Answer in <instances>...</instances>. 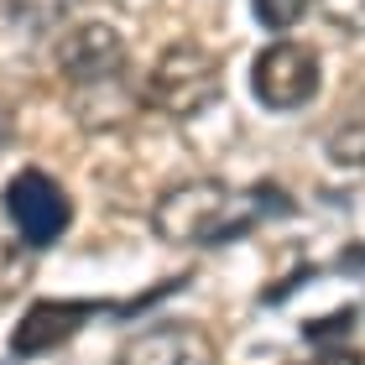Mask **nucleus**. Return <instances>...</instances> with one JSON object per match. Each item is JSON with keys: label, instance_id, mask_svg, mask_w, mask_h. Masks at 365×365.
<instances>
[{"label": "nucleus", "instance_id": "obj_6", "mask_svg": "<svg viewBox=\"0 0 365 365\" xmlns=\"http://www.w3.org/2000/svg\"><path fill=\"white\" fill-rule=\"evenodd\" d=\"M115 365H220V350L198 324H157L130 339Z\"/></svg>", "mask_w": 365, "mask_h": 365}, {"label": "nucleus", "instance_id": "obj_7", "mask_svg": "<svg viewBox=\"0 0 365 365\" xmlns=\"http://www.w3.org/2000/svg\"><path fill=\"white\" fill-rule=\"evenodd\" d=\"M141 105V94L130 89V78H99V84H78L68 89V110H73V120L84 125V130H120L130 125V115H136Z\"/></svg>", "mask_w": 365, "mask_h": 365}, {"label": "nucleus", "instance_id": "obj_9", "mask_svg": "<svg viewBox=\"0 0 365 365\" xmlns=\"http://www.w3.org/2000/svg\"><path fill=\"white\" fill-rule=\"evenodd\" d=\"M31 245L16 235V230L0 225V303H11V297H21L31 287Z\"/></svg>", "mask_w": 365, "mask_h": 365}, {"label": "nucleus", "instance_id": "obj_8", "mask_svg": "<svg viewBox=\"0 0 365 365\" xmlns=\"http://www.w3.org/2000/svg\"><path fill=\"white\" fill-rule=\"evenodd\" d=\"M78 319H84V313H78L73 303H37L21 324H16L11 350L16 355H47V350H58V344L78 329Z\"/></svg>", "mask_w": 365, "mask_h": 365}, {"label": "nucleus", "instance_id": "obj_12", "mask_svg": "<svg viewBox=\"0 0 365 365\" xmlns=\"http://www.w3.org/2000/svg\"><path fill=\"white\" fill-rule=\"evenodd\" d=\"M251 11L267 31H287L308 16V0H251Z\"/></svg>", "mask_w": 365, "mask_h": 365}, {"label": "nucleus", "instance_id": "obj_4", "mask_svg": "<svg viewBox=\"0 0 365 365\" xmlns=\"http://www.w3.org/2000/svg\"><path fill=\"white\" fill-rule=\"evenodd\" d=\"M251 94L267 110H303L319 94V58L308 42H272L251 63Z\"/></svg>", "mask_w": 365, "mask_h": 365}, {"label": "nucleus", "instance_id": "obj_11", "mask_svg": "<svg viewBox=\"0 0 365 365\" xmlns=\"http://www.w3.org/2000/svg\"><path fill=\"white\" fill-rule=\"evenodd\" d=\"M78 6H84V0H11L16 21H21L26 31H58V26H68Z\"/></svg>", "mask_w": 365, "mask_h": 365}, {"label": "nucleus", "instance_id": "obj_3", "mask_svg": "<svg viewBox=\"0 0 365 365\" xmlns=\"http://www.w3.org/2000/svg\"><path fill=\"white\" fill-rule=\"evenodd\" d=\"M6 220H11L16 235L37 251V245L63 240V230L73 225V204H68V193H63V182L53 173L21 168L6 182Z\"/></svg>", "mask_w": 365, "mask_h": 365}, {"label": "nucleus", "instance_id": "obj_1", "mask_svg": "<svg viewBox=\"0 0 365 365\" xmlns=\"http://www.w3.org/2000/svg\"><path fill=\"white\" fill-rule=\"evenodd\" d=\"M287 209V198H277L272 188H230L220 178H188L173 182L168 193L152 204V235L168 245H225L261 225V214Z\"/></svg>", "mask_w": 365, "mask_h": 365}, {"label": "nucleus", "instance_id": "obj_13", "mask_svg": "<svg viewBox=\"0 0 365 365\" xmlns=\"http://www.w3.org/2000/svg\"><path fill=\"white\" fill-rule=\"evenodd\" d=\"M324 6V21L350 31V37H365V0H319Z\"/></svg>", "mask_w": 365, "mask_h": 365}, {"label": "nucleus", "instance_id": "obj_5", "mask_svg": "<svg viewBox=\"0 0 365 365\" xmlns=\"http://www.w3.org/2000/svg\"><path fill=\"white\" fill-rule=\"evenodd\" d=\"M58 73L68 78V89L99 84V78H120L125 73V37L105 21H78L58 42Z\"/></svg>", "mask_w": 365, "mask_h": 365}, {"label": "nucleus", "instance_id": "obj_2", "mask_svg": "<svg viewBox=\"0 0 365 365\" xmlns=\"http://www.w3.org/2000/svg\"><path fill=\"white\" fill-rule=\"evenodd\" d=\"M220 89H225L220 58H214L209 47H198V42H173V47L157 53L141 99L152 110H162L168 120H198V115L220 99Z\"/></svg>", "mask_w": 365, "mask_h": 365}, {"label": "nucleus", "instance_id": "obj_14", "mask_svg": "<svg viewBox=\"0 0 365 365\" xmlns=\"http://www.w3.org/2000/svg\"><path fill=\"white\" fill-rule=\"evenodd\" d=\"M313 365H360V355L350 350V344H334V350H324Z\"/></svg>", "mask_w": 365, "mask_h": 365}, {"label": "nucleus", "instance_id": "obj_10", "mask_svg": "<svg viewBox=\"0 0 365 365\" xmlns=\"http://www.w3.org/2000/svg\"><path fill=\"white\" fill-rule=\"evenodd\" d=\"M324 152H329V162H334V168H365V110L344 115V120L329 130Z\"/></svg>", "mask_w": 365, "mask_h": 365}, {"label": "nucleus", "instance_id": "obj_15", "mask_svg": "<svg viewBox=\"0 0 365 365\" xmlns=\"http://www.w3.org/2000/svg\"><path fill=\"white\" fill-rule=\"evenodd\" d=\"M11 141H16V115L6 110V99H0V157L11 152Z\"/></svg>", "mask_w": 365, "mask_h": 365}]
</instances>
